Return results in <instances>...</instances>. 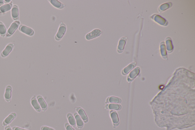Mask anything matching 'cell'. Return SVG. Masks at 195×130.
I'll return each instance as SVG.
<instances>
[{
    "label": "cell",
    "mask_w": 195,
    "mask_h": 130,
    "mask_svg": "<svg viewBox=\"0 0 195 130\" xmlns=\"http://www.w3.org/2000/svg\"><path fill=\"white\" fill-rule=\"evenodd\" d=\"M66 25L64 23L62 22L60 24L57 33L55 36V39L56 41H59L62 40L66 32Z\"/></svg>",
    "instance_id": "obj_1"
},
{
    "label": "cell",
    "mask_w": 195,
    "mask_h": 130,
    "mask_svg": "<svg viewBox=\"0 0 195 130\" xmlns=\"http://www.w3.org/2000/svg\"><path fill=\"white\" fill-rule=\"evenodd\" d=\"M102 33L101 31L99 29H95L88 33L85 36V39L87 40H92L100 36Z\"/></svg>",
    "instance_id": "obj_2"
},
{
    "label": "cell",
    "mask_w": 195,
    "mask_h": 130,
    "mask_svg": "<svg viewBox=\"0 0 195 130\" xmlns=\"http://www.w3.org/2000/svg\"><path fill=\"white\" fill-rule=\"evenodd\" d=\"M20 22L19 21H16L11 24L10 27H9L6 34L7 37L11 36L15 31L18 26L20 25Z\"/></svg>",
    "instance_id": "obj_3"
},
{
    "label": "cell",
    "mask_w": 195,
    "mask_h": 130,
    "mask_svg": "<svg viewBox=\"0 0 195 130\" xmlns=\"http://www.w3.org/2000/svg\"><path fill=\"white\" fill-rule=\"evenodd\" d=\"M19 29L21 32H22V33H25L27 35L29 36H32L34 34V30L30 27H27L25 25H21L19 26Z\"/></svg>",
    "instance_id": "obj_4"
},
{
    "label": "cell",
    "mask_w": 195,
    "mask_h": 130,
    "mask_svg": "<svg viewBox=\"0 0 195 130\" xmlns=\"http://www.w3.org/2000/svg\"><path fill=\"white\" fill-rule=\"evenodd\" d=\"M14 44L13 43H9L6 47L4 50L1 53V56L2 57H5L9 55L13 49Z\"/></svg>",
    "instance_id": "obj_5"
},
{
    "label": "cell",
    "mask_w": 195,
    "mask_h": 130,
    "mask_svg": "<svg viewBox=\"0 0 195 130\" xmlns=\"http://www.w3.org/2000/svg\"><path fill=\"white\" fill-rule=\"evenodd\" d=\"M11 17L14 20H17L19 19V9L16 5H15L13 6L11 10Z\"/></svg>",
    "instance_id": "obj_6"
},
{
    "label": "cell",
    "mask_w": 195,
    "mask_h": 130,
    "mask_svg": "<svg viewBox=\"0 0 195 130\" xmlns=\"http://www.w3.org/2000/svg\"><path fill=\"white\" fill-rule=\"evenodd\" d=\"M49 1L53 6L57 9H63L65 7L64 3L57 0H50Z\"/></svg>",
    "instance_id": "obj_7"
},
{
    "label": "cell",
    "mask_w": 195,
    "mask_h": 130,
    "mask_svg": "<svg viewBox=\"0 0 195 130\" xmlns=\"http://www.w3.org/2000/svg\"><path fill=\"white\" fill-rule=\"evenodd\" d=\"M12 2H11L7 4L1 6L0 7V13H4L5 12L10 10L12 8Z\"/></svg>",
    "instance_id": "obj_8"
},
{
    "label": "cell",
    "mask_w": 195,
    "mask_h": 130,
    "mask_svg": "<svg viewBox=\"0 0 195 130\" xmlns=\"http://www.w3.org/2000/svg\"><path fill=\"white\" fill-rule=\"evenodd\" d=\"M16 117V114L15 113H12L9 116L4 120V123H3V125H9L10 124L13 119H14L15 117Z\"/></svg>",
    "instance_id": "obj_9"
},
{
    "label": "cell",
    "mask_w": 195,
    "mask_h": 130,
    "mask_svg": "<svg viewBox=\"0 0 195 130\" xmlns=\"http://www.w3.org/2000/svg\"><path fill=\"white\" fill-rule=\"evenodd\" d=\"M11 87L10 86H8L6 87L5 93V98L6 100L10 99L11 97Z\"/></svg>",
    "instance_id": "obj_10"
},
{
    "label": "cell",
    "mask_w": 195,
    "mask_h": 130,
    "mask_svg": "<svg viewBox=\"0 0 195 130\" xmlns=\"http://www.w3.org/2000/svg\"><path fill=\"white\" fill-rule=\"evenodd\" d=\"M6 29L3 23L0 21V35L2 37L5 36L6 34Z\"/></svg>",
    "instance_id": "obj_11"
},
{
    "label": "cell",
    "mask_w": 195,
    "mask_h": 130,
    "mask_svg": "<svg viewBox=\"0 0 195 130\" xmlns=\"http://www.w3.org/2000/svg\"><path fill=\"white\" fill-rule=\"evenodd\" d=\"M38 101L41 108L43 109H46L47 107V105L43 98L40 96L38 97Z\"/></svg>",
    "instance_id": "obj_12"
},
{
    "label": "cell",
    "mask_w": 195,
    "mask_h": 130,
    "mask_svg": "<svg viewBox=\"0 0 195 130\" xmlns=\"http://www.w3.org/2000/svg\"><path fill=\"white\" fill-rule=\"evenodd\" d=\"M31 104L33 107L36 110L39 111L40 110V105H39L38 102L36 99H33L31 101Z\"/></svg>",
    "instance_id": "obj_13"
},
{
    "label": "cell",
    "mask_w": 195,
    "mask_h": 130,
    "mask_svg": "<svg viewBox=\"0 0 195 130\" xmlns=\"http://www.w3.org/2000/svg\"><path fill=\"white\" fill-rule=\"evenodd\" d=\"M78 113L79 114L80 116L82 118V119L83 120L86 121L87 120V116L86 115V114H85V111L84 110L82 109H79L78 111Z\"/></svg>",
    "instance_id": "obj_14"
},
{
    "label": "cell",
    "mask_w": 195,
    "mask_h": 130,
    "mask_svg": "<svg viewBox=\"0 0 195 130\" xmlns=\"http://www.w3.org/2000/svg\"><path fill=\"white\" fill-rule=\"evenodd\" d=\"M75 119L77 125L78 127H81L83 126L84 123L80 117L78 115H75Z\"/></svg>",
    "instance_id": "obj_15"
},
{
    "label": "cell",
    "mask_w": 195,
    "mask_h": 130,
    "mask_svg": "<svg viewBox=\"0 0 195 130\" xmlns=\"http://www.w3.org/2000/svg\"><path fill=\"white\" fill-rule=\"evenodd\" d=\"M111 117L114 123H117L119 122L117 113L116 112H113L111 114Z\"/></svg>",
    "instance_id": "obj_16"
},
{
    "label": "cell",
    "mask_w": 195,
    "mask_h": 130,
    "mask_svg": "<svg viewBox=\"0 0 195 130\" xmlns=\"http://www.w3.org/2000/svg\"><path fill=\"white\" fill-rule=\"evenodd\" d=\"M68 119L69 123L70 125H72V126H75L76 124V121L75 119L74 118L73 116L70 115V116H69L68 117Z\"/></svg>",
    "instance_id": "obj_17"
},
{
    "label": "cell",
    "mask_w": 195,
    "mask_h": 130,
    "mask_svg": "<svg viewBox=\"0 0 195 130\" xmlns=\"http://www.w3.org/2000/svg\"><path fill=\"white\" fill-rule=\"evenodd\" d=\"M118 99L115 97H111L109 99V102L112 103H117L118 102Z\"/></svg>",
    "instance_id": "obj_18"
},
{
    "label": "cell",
    "mask_w": 195,
    "mask_h": 130,
    "mask_svg": "<svg viewBox=\"0 0 195 130\" xmlns=\"http://www.w3.org/2000/svg\"><path fill=\"white\" fill-rule=\"evenodd\" d=\"M109 108L110 109L113 110H117L119 108V106L116 104H110L109 106Z\"/></svg>",
    "instance_id": "obj_19"
},
{
    "label": "cell",
    "mask_w": 195,
    "mask_h": 130,
    "mask_svg": "<svg viewBox=\"0 0 195 130\" xmlns=\"http://www.w3.org/2000/svg\"><path fill=\"white\" fill-rule=\"evenodd\" d=\"M42 130H55L54 129L51 128V127H47V126H44L42 128Z\"/></svg>",
    "instance_id": "obj_20"
},
{
    "label": "cell",
    "mask_w": 195,
    "mask_h": 130,
    "mask_svg": "<svg viewBox=\"0 0 195 130\" xmlns=\"http://www.w3.org/2000/svg\"><path fill=\"white\" fill-rule=\"evenodd\" d=\"M67 130H75L72 127V126H70V125H68L66 127Z\"/></svg>",
    "instance_id": "obj_21"
},
{
    "label": "cell",
    "mask_w": 195,
    "mask_h": 130,
    "mask_svg": "<svg viewBox=\"0 0 195 130\" xmlns=\"http://www.w3.org/2000/svg\"><path fill=\"white\" fill-rule=\"evenodd\" d=\"M13 130H27L26 129H21L19 128L18 127H14Z\"/></svg>",
    "instance_id": "obj_22"
},
{
    "label": "cell",
    "mask_w": 195,
    "mask_h": 130,
    "mask_svg": "<svg viewBox=\"0 0 195 130\" xmlns=\"http://www.w3.org/2000/svg\"><path fill=\"white\" fill-rule=\"evenodd\" d=\"M3 3H4V1H3V0H2V1H0V5H3Z\"/></svg>",
    "instance_id": "obj_23"
},
{
    "label": "cell",
    "mask_w": 195,
    "mask_h": 130,
    "mask_svg": "<svg viewBox=\"0 0 195 130\" xmlns=\"http://www.w3.org/2000/svg\"><path fill=\"white\" fill-rule=\"evenodd\" d=\"M5 130H12V129H11V128H10V127H6Z\"/></svg>",
    "instance_id": "obj_24"
},
{
    "label": "cell",
    "mask_w": 195,
    "mask_h": 130,
    "mask_svg": "<svg viewBox=\"0 0 195 130\" xmlns=\"http://www.w3.org/2000/svg\"><path fill=\"white\" fill-rule=\"evenodd\" d=\"M4 1L5 2V3H9V2H10V1H10V0H9V1Z\"/></svg>",
    "instance_id": "obj_25"
}]
</instances>
